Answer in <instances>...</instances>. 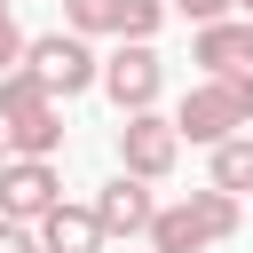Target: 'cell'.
<instances>
[{"instance_id":"6da1fadb","label":"cell","mask_w":253,"mask_h":253,"mask_svg":"<svg viewBox=\"0 0 253 253\" xmlns=\"http://www.w3.org/2000/svg\"><path fill=\"white\" fill-rule=\"evenodd\" d=\"M174 134H182V142H206V150H221L229 134H253V71L198 79V87L174 103Z\"/></svg>"},{"instance_id":"7a4b0ae2","label":"cell","mask_w":253,"mask_h":253,"mask_svg":"<svg viewBox=\"0 0 253 253\" xmlns=\"http://www.w3.org/2000/svg\"><path fill=\"white\" fill-rule=\"evenodd\" d=\"M0 142H8V158H55L63 150V103L32 71L0 79Z\"/></svg>"},{"instance_id":"3957f363","label":"cell","mask_w":253,"mask_h":253,"mask_svg":"<svg viewBox=\"0 0 253 253\" xmlns=\"http://www.w3.org/2000/svg\"><path fill=\"white\" fill-rule=\"evenodd\" d=\"M24 71H32L55 103H71V95H87V87L103 79V55H95V40H79V32H32Z\"/></svg>"},{"instance_id":"277c9868","label":"cell","mask_w":253,"mask_h":253,"mask_svg":"<svg viewBox=\"0 0 253 253\" xmlns=\"http://www.w3.org/2000/svg\"><path fill=\"white\" fill-rule=\"evenodd\" d=\"M174 158H182V134H174L166 111H134V119H119V174H134V182H166Z\"/></svg>"},{"instance_id":"5b68a950","label":"cell","mask_w":253,"mask_h":253,"mask_svg":"<svg viewBox=\"0 0 253 253\" xmlns=\"http://www.w3.org/2000/svg\"><path fill=\"white\" fill-rule=\"evenodd\" d=\"M55 206H63V174H55V158H8V166H0V221L40 229Z\"/></svg>"},{"instance_id":"8992f818","label":"cell","mask_w":253,"mask_h":253,"mask_svg":"<svg viewBox=\"0 0 253 253\" xmlns=\"http://www.w3.org/2000/svg\"><path fill=\"white\" fill-rule=\"evenodd\" d=\"M95 87L119 103V119H134V111H158V95H166V63H158V47H111Z\"/></svg>"},{"instance_id":"52a82bcc","label":"cell","mask_w":253,"mask_h":253,"mask_svg":"<svg viewBox=\"0 0 253 253\" xmlns=\"http://www.w3.org/2000/svg\"><path fill=\"white\" fill-rule=\"evenodd\" d=\"M150 182H134V174H111L103 190H95V221H103V237H150Z\"/></svg>"},{"instance_id":"ba28073f","label":"cell","mask_w":253,"mask_h":253,"mask_svg":"<svg viewBox=\"0 0 253 253\" xmlns=\"http://www.w3.org/2000/svg\"><path fill=\"white\" fill-rule=\"evenodd\" d=\"M40 253H103L95 206H55V213L40 221Z\"/></svg>"},{"instance_id":"9c48e42d","label":"cell","mask_w":253,"mask_h":253,"mask_svg":"<svg viewBox=\"0 0 253 253\" xmlns=\"http://www.w3.org/2000/svg\"><path fill=\"white\" fill-rule=\"evenodd\" d=\"M190 63H206V79H221V71H245V16H229V24H206V32L190 40Z\"/></svg>"},{"instance_id":"30bf717a","label":"cell","mask_w":253,"mask_h":253,"mask_svg":"<svg viewBox=\"0 0 253 253\" xmlns=\"http://www.w3.org/2000/svg\"><path fill=\"white\" fill-rule=\"evenodd\" d=\"M182 206L198 213V229H206V245H229V237H237V221H245V206H237L229 190H213V182H206V190H190Z\"/></svg>"},{"instance_id":"8fae6325","label":"cell","mask_w":253,"mask_h":253,"mask_svg":"<svg viewBox=\"0 0 253 253\" xmlns=\"http://www.w3.org/2000/svg\"><path fill=\"white\" fill-rule=\"evenodd\" d=\"M150 253H206V229L190 206H158L150 213Z\"/></svg>"},{"instance_id":"7c38bea8","label":"cell","mask_w":253,"mask_h":253,"mask_svg":"<svg viewBox=\"0 0 253 253\" xmlns=\"http://www.w3.org/2000/svg\"><path fill=\"white\" fill-rule=\"evenodd\" d=\"M63 32H79V40H119V32H126V0H63Z\"/></svg>"},{"instance_id":"4fadbf2b","label":"cell","mask_w":253,"mask_h":253,"mask_svg":"<svg viewBox=\"0 0 253 253\" xmlns=\"http://www.w3.org/2000/svg\"><path fill=\"white\" fill-rule=\"evenodd\" d=\"M213 190H229V198L253 190V134H229V142L213 150Z\"/></svg>"},{"instance_id":"5bb4252c","label":"cell","mask_w":253,"mask_h":253,"mask_svg":"<svg viewBox=\"0 0 253 253\" xmlns=\"http://www.w3.org/2000/svg\"><path fill=\"white\" fill-rule=\"evenodd\" d=\"M24 47H32V32H24V24H16V8L0 0V79H8V71H24Z\"/></svg>"},{"instance_id":"9a60e30c","label":"cell","mask_w":253,"mask_h":253,"mask_svg":"<svg viewBox=\"0 0 253 253\" xmlns=\"http://www.w3.org/2000/svg\"><path fill=\"white\" fill-rule=\"evenodd\" d=\"M166 16H182V24H198V32H206V24H229V16H237V0H166Z\"/></svg>"},{"instance_id":"2e32d148","label":"cell","mask_w":253,"mask_h":253,"mask_svg":"<svg viewBox=\"0 0 253 253\" xmlns=\"http://www.w3.org/2000/svg\"><path fill=\"white\" fill-rule=\"evenodd\" d=\"M0 253H40V229H24V221H0Z\"/></svg>"},{"instance_id":"e0dca14e","label":"cell","mask_w":253,"mask_h":253,"mask_svg":"<svg viewBox=\"0 0 253 253\" xmlns=\"http://www.w3.org/2000/svg\"><path fill=\"white\" fill-rule=\"evenodd\" d=\"M245 71H253V16H245Z\"/></svg>"},{"instance_id":"ac0fdd59","label":"cell","mask_w":253,"mask_h":253,"mask_svg":"<svg viewBox=\"0 0 253 253\" xmlns=\"http://www.w3.org/2000/svg\"><path fill=\"white\" fill-rule=\"evenodd\" d=\"M0 166H8V142H0Z\"/></svg>"},{"instance_id":"d6986e66","label":"cell","mask_w":253,"mask_h":253,"mask_svg":"<svg viewBox=\"0 0 253 253\" xmlns=\"http://www.w3.org/2000/svg\"><path fill=\"white\" fill-rule=\"evenodd\" d=\"M237 8H245V16H253V0H237Z\"/></svg>"}]
</instances>
